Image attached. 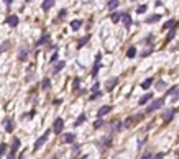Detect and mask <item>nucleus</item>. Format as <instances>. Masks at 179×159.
I'll use <instances>...</instances> for the list:
<instances>
[{
  "label": "nucleus",
  "mask_w": 179,
  "mask_h": 159,
  "mask_svg": "<svg viewBox=\"0 0 179 159\" xmlns=\"http://www.w3.org/2000/svg\"><path fill=\"white\" fill-rule=\"evenodd\" d=\"M176 100H179V89L174 92V95L171 97V102H176Z\"/></svg>",
  "instance_id": "obj_37"
},
{
  "label": "nucleus",
  "mask_w": 179,
  "mask_h": 159,
  "mask_svg": "<svg viewBox=\"0 0 179 159\" xmlns=\"http://www.w3.org/2000/svg\"><path fill=\"white\" fill-rule=\"evenodd\" d=\"M51 159H58V156H53V158H51Z\"/></svg>",
  "instance_id": "obj_46"
},
{
  "label": "nucleus",
  "mask_w": 179,
  "mask_h": 159,
  "mask_svg": "<svg viewBox=\"0 0 179 159\" xmlns=\"http://www.w3.org/2000/svg\"><path fill=\"white\" fill-rule=\"evenodd\" d=\"M163 158H164V152H158V154H156L154 158H151V159H163Z\"/></svg>",
  "instance_id": "obj_40"
},
{
  "label": "nucleus",
  "mask_w": 179,
  "mask_h": 159,
  "mask_svg": "<svg viewBox=\"0 0 179 159\" xmlns=\"http://www.w3.org/2000/svg\"><path fill=\"white\" fill-rule=\"evenodd\" d=\"M107 7H108V10H115V8L118 7V0H108Z\"/></svg>",
  "instance_id": "obj_27"
},
{
  "label": "nucleus",
  "mask_w": 179,
  "mask_h": 159,
  "mask_svg": "<svg viewBox=\"0 0 179 159\" xmlns=\"http://www.w3.org/2000/svg\"><path fill=\"white\" fill-rule=\"evenodd\" d=\"M151 99H153V93H151V92H148V93H145V95H143V97L138 100V103H140V105H145L146 102H150Z\"/></svg>",
  "instance_id": "obj_13"
},
{
  "label": "nucleus",
  "mask_w": 179,
  "mask_h": 159,
  "mask_svg": "<svg viewBox=\"0 0 179 159\" xmlns=\"http://www.w3.org/2000/svg\"><path fill=\"white\" fill-rule=\"evenodd\" d=\"M176 110H178V108H168V110L163 113V121H164V123H169V121L172 120V117H174Z\"/></svg>",
  "instance_id": "obj_6"
},
{
  "label": "nucleus",
  "mask_w": 179,
  "mask_h": 159,
  "mask_svg": "<svg viewBox=\"0 0 179 159\" xmlns=\"http://www.w3.org/2000/svg\"><path fill=\"white\" fill-rule=\"evenodd\" d=\"M49 38H51V36H49V33H45V34H43V36L40 38V40H38V43H36V46H41V44H45V43H48V41H49Z\"/></svg>",
  "instance_id": "obj_18"
},
{
  "label": "nucleus",
  "mask_w": 179,
  "mask_h": 159,
  "mask_svg": "<svg viewBox=\"0 0 179 159\" xmlns=\"http://www.w3.org/2000/svg\"><path fill=\"white\" fill-rule=\"evenodd\" d=\"M5 130H7L8 133L13 131V120H10V118L5 120Z\"/></svg>",
  "instance_id": "obj_22"
},
{
  "label": "nucleus",
  "mask_w": 179,
  "mask_h": 159,
  "mask_svg": "<svg viewBox=\"0 0 179 159\" xmlns=\"http://www.w3.org/2000/svg\"><path fill=\"white\" fill-rule=\"evenodd\" d=\"M66 66V62H64V61H58V62H56V64H54V69H53V74H58L61 71V69H63V67Z\"/></svg>",
  "instance_id": "obj_17"
},
{
  "label": "nucleus",
  "mask_w": 179,
  "mask_h": 159,
  "mask_svg": "<svg viewBox=\"0 0 179 159\" xmlns=\"http://www.w3.org/2000/svg\"><path fill=\"white\" fill-rule=\"evenodd\" d=\"M18 59L20 61H27L28 59V48H21L18 53Z\"/></svg>",
  "instance_id": "obj_15"
},
{
  "label": "nucleus",
  "mask_w": 179,
  "mask_h": 159,
  "mask_svg": "<svg viewBox=\"0 0 179 159\" xmlns=\"http://www.w3.org/2000/svg\"><path fill=\"white\" fill-rule=\"evenodd\" d=\"M153 82H154V80H153V77H148V79H145L143 82H141V89H145V90H146V89H150Z\"/></svg>",
  "instance_id": "obj_20"
},
{
  "label": "nucleus",
  "mask_w": 179,
  "mask_h": 159,
  "mask_svg": "<svg viewBox=\"0 0 179 159\" xmlns=\"http://www.w3.org/2000/svg\"><path fill=\"white\" fill-rule=\"evenodd\" d=\"M89 40H90V34H86L84 38H81V40L77 41V48L81 49L82 46H86V44H87V41H89Z\"/></svg>",
  "instance_id": "obj_19"
},
{
  "label": "nucleus",
  "mask_w": 179,
  "mask_h": 159,
  "mask_svg": "<svg viewBox=\"0 0 179 159\" xmlns=\"http://www.w3.org/2000/svg\"><path fill=\"white\" fill-rule=\"evenodd\" d=\"M112 108H113L112 105H104V107H100V108H99V112H97V117H99V118H102L104 115H107V113H110V112H112Z\"/></svg>",
  "instance_id": "obj_8"
},
{
  "label": "nucleus",
  "mask_w": 179,
  "mask_h": 159,
  "mask_svg": "<svg viewBox=\"0 0 179 159\" xmlns=\"http://www.w3.org/2000/svg\"><path fill=\"white\" fill-rule=\"evenodd\" d=\"M77 151H79V146L76 144V146L73 148V154H77Z\"/></svg>",
  "instance_id": "obj_44"
},
{
  "label": "nucleus",
  "mask_w": 179,
  "mask_h": 159,
  "mask_svg": "<svg viewBox=\"0 0 179 159\" xmlns=\"http://www.w3.org/2000/svg\"><path fill=\"white\" fill-rule=\"evenodd\" d=\"M163 103H164V97H163V99H156V100H153L151 103L146 107L145 112H146V113H153V112H156L158 108H161V107H163Z\"/></svg>",
  "instance_id": "obj_1"
},
{
  "label": "nucleus",
  "mask_w": 179,
  "mask_h": 159,
  "mask_svg": "<svg viewBox=\"0 0 179 159\" xmlns=\"http://www.w3.org/2000/svg\"><path fill=\"white\" fill-rule=\"evenodd\" d=\"M81 25H82V21L81 20H73L71 21V28H73V31H77L81 28Z\"/></svg>",
  "instance_id": "obj_25"
},
{
  "label": "nucleus",
  "mask_w": 179,
  "mask_h": 159,
  "mask_svg": "<svg viewBox=\"0 0 179 159\" xmlns=\"http://www.w3.org/2000/svg\"><path fill=\"white\" fill-rule=\"evenodd\" d=\"M141 118H143V113H138V115H135V117H128V118L125 120V123H123V128H130L133 123H136V121L141 120Z\"/></svg>",
  "instance_id": "obj_4"
},
{
  "label": "nucleus",
  "mask_w": 179,
  "mask_h": 159,
  "mask_svg": "<svg viewBox=\"0 0 179 159\" xmlns=\"http://www.w3.org/2000/svg\"><path fill=\"white\" fill-rule=\"evenodd\" d=\"M41 89H43V90H49V89H51V80L48 79H43V82H41Z\"/></svg>",
  "instance_id": "obj_23"
},
{
  "label": "nucleus",
  "mask_w": 179,
  "mask_h": 159,
  "mask_svg": "<svg viewBox=\"0 0 179 159\" xmlns=\"http://www.w3.org/2000/svg\"><path fill=\"white\" fill-rule=\"evenodd\" d=\"M176 28H178V25L176 27H172L171 30H169V33L166 34V40H164V43H171V40L176 36Z\"/></svg>",
  "instance_id": "obj_11"
},
{
  "label": "nucleus",
  "mask_w": 179,
  "mask_h": 159,
  "mask_svg": "<svg viewBox=\"0 0 179 159\" xmlns=\"http://www.w3.org/2000/svg\"><path fill=\"white\" fill-rule=\"evenodd\" d=\"M49 138V130H48V131H45L43 133V134H41L40 138L36 139V143H35V146H33V149L35 151H38V149H40L41 146L45 144V143H46V139Z\"/></svg>",
  "instance_id": "obj_3"
},
{
  "label": "nucleus",
  "mask_w": 179,
  "mask_h": 159,
  "mask_svg": "<svg viewBox=\"0 0 179 159\" xmlns=\"http://www.w3.org/2000/svg\"><path fill=\"white\" fill-rule=\"evenodd\" d=\"M79 82H81V79H79V77H76V79H74V84H73V90H77V89H79Z\"/></svg>",
  "instance_id": "obj_33"
},
{
  "label": "nucleus",
  "mask_w": 179,
  "mask_h": 159,
  "mask_svg": "<svg viewBox=\"0 0 179 159\" xmlns=\"http://www.w3.org/2000/svg\"><path fill=\"white\" fill-rule=\"evenodd\" d=\"M25 2H27V3H28V2H31V0H25Z\"/></svg>",
  "instance_id": "obj_47"
},
{
  "label": "nucleus",
  "mask_w": 179,
  "mask_h": 159,
  "mask_svg": "<svg viewBox=\"0 0 179 159\" xmlns=\"http://www.w3.org/2000/svg\"><path fill=\"white\" fill-rule=\"evenodd\" d=\"M18 17L17 15H10V17H7V25L8 27H12V28H15L17 25H18Z\"/></svg>",
  "instance_id": "obj_9"
},
{
  "label": "nucleus",
  "mask_w": 179,
  "mask_h": 159,
  "mask_svg": "<svg viewBox=\"0 0 179 159\" xmlns=\"http://www.w3.org/2000/svg\"><path fill=\"white\" fill-rule=\"evenodd\" d=\"M79 159H87V154H84V156H82V158H79Z\"/></svg>",
  "instance_id": "obj_45"
},
{
  "label": "nucleus",
  "mask_w": 179,
  "mask_h": 159,
  "mask_svg": "<svg viewBox=\"0 0 179 159\" xmlns=\"http://www.w3.org/2000/svg\"><path fill=\"white\" fill-rule=\"evenodd\" d=\"M5 152H7V144H5V143H2V144H0V159L5 156Z\"/></svg>",
  "instance_id": "obj_29"
},
{
  "label": "nucleus",
  "mask_w": 179,
  "mask_h": 159,
  "mask_svg": "<svg viewBox=\"0 0 179 159\" xmlns=\"http://www.w3.org/2000/svg\"><path fill=\"white\" fill-rule=\"evenodd\" d=\"M63 128H64V120L63 118H56L53 123V131L56 133V134H59L61 131H63Z\"/></svg>",
  "instance_id": "obj_5"
},
{
  "label": "nucleus",
  "mask_w": 179,
  "mask_h": 159,
  "mask_svg": "<svg viewBox=\"0 0 179 159\" xmlns=\"http://www.w3.org/2000/svg\"><path fill=\"white\" fill-rule=\"evenodd\" d=\"M141 159H151V152H145V154L141 156Z\"/></svg>",
  "instance_id": "obj_41"
},
{
  "label": "nucleus",
  "mask_w": 179,
  "mask_h": 159,
  "mask_svg": "<svg viewBox=\"0 0 179 159\" xmlns=\"http://www.w3.org/2000/svg\"><path fill=\"white\" fill-rule=\"evenodd\" d=\"M161 20V15H158V13H154V15H151V17H148L145 20V23H148V25H151V23H156V21H159Z\"/></svg>",
  "instance_id": "obj_12"
},
{
  "label": "nucleus",
  "mask_w": 179,
  "mask_h": 159,
  "mask_svg": "<svg viewBox=\"0 0 179 159\" xmlns=\"http://www.w3.org/2000/svg\"><path fill=\"white\" fill-rule=\"evenodd\" d=\"M3 3H5V5H7V7H10V5H12V3H13V0H3Z\"/></svg>",
  "instance_id": "obj_43"
},
{
  "label": "nucleus",
  "mask_w": 179,
  "mask_h": 159,
  "mask_svg": "<svg viewBox=\"0 0 179 159\" xmlns=\"http://www.w3.org/2000/svg\"><path fill=\"white\" fill-rule=\"evenodd\" d=\"M146 8H148L146 5H140V7L136 8V13H145V12H146Z\"/></svg>",
  "instance_id": "obj_35"
},
{
  "label": "nucleus",
  "mask_w": 179,
  "mask_h": 159,
  "mask_svg": "<svg viewBox=\"0 0 179 159\" xmlns=\"http://www.w3.org/2000/svg\"><path fill=\"white\" fill-rule=\"evenodd\" d=\"M135 56H136V48H135V46H130V48H128V51H126V58L133 59Z\"/></svg>",
  "instance_id": "obj_21"
},
{
  "label": "nucleus",
  "mask_w": 179,
  "mask_h": 159,
  "mask_svg": "<svg viewBox=\"0 0 179 159\" xmlns=\"http://www.w3.org/2000/svg\"><path fill=\"white\" fill-rule=\"evenodd\" d=\"M100 95H102V92H94L92 95H90V100H95V99H99Z\"/></svg>",
  "instance_id": "obj_38"
},
{
  "label": "nucleus",
  "mask_w": 179,
  "mask_h": 159,
  "mask_svg": "<svg viewBox=\"0 0 179 159\" xmlns=\"http://www.w3.org/2000/svg\"><path fill=\"white\" fill-rule=\"evenodd\" d=\"M122 21H123V25H125L126 30L132 27V17H130L128 13H123V17H122Z\"/></svg>",
  "instance_id": "obj_10"
},
{
  "label": "nucleus",
  "mask_w": 179,
  "mask_h": 159,
  "mask_svg": "<svg viewBox=\"0 0 179 159\" xmlns=\"http://www.w3.org/2000/svg\"><path fill=\"white\" fill-rule=\"evenodd\" d=\"M153 53V48L150 46L148 48V49H145V51H143V53H141V58H146V56H150V54Z\"/></svg>",
  "instance_id": "obj_32"
},
{
  "label": "nucleus",
  "mask_w": 179,
  "mask_h": 159,
  "mask_svg": "<svg viewBox=\"0 0 179 159\" xmlns=\"http://www.w3.org/2000/svg\"><path fill=\"white\" fill-rule=\"evenodd\" d=\"M74 141H76V134L74 133H67L64 136V143H74Z\"/></svg>",
  "instance_id": "obj_26"
},
{
  "label": "nucleus",
  "mask_w": 179,
  "mask_h": 159,
  "mask_svg": "<svg viewBox=\"0 0 179 159\" xmlns=\"http://www.w3.org/2000/svg\"><path fill=\"white\" fill-rule=\"evenodd\" d=\"M99 69H100V62H95V66H94V69H92V77H95V76H97Z\"/></svg>",
  "instance_id": "obj_31"
},
{
  "label": "nucleus",
  "mask_w": 179,
  "mask_h": 159,
  "mask_svg": "<svg viewBox=\"0 0 179 159\" xmlns=\"http://www.w3.org/2000/svg\"><path fill=\"white\" fill-rule=\"evenodd\" d=\"M20 144H21L20 138H17V136H15V138H13V143H12V149H10V154H8V159H15L17 152H18V149H20Z\"/></svg>",
  "instance_id": "obj_2"
},
{
  "label": "nucleus",
  "mask_w": 179,
  "mask_h": 159,
  "mask_svg": "<svg viewBox=\"0 0 179 159\" xmlns=\"http://www.w3.org/2000/svg\"><path fill=\"white\" fill-rule=\"evenodd\" d=\"M54 5V0H43V3H41V8L45 10V12H48L49 8Z\"/></svg>",
  "instance_id": "obj_14"
},
{
  "label": "nucleus",
  "mask_w": 179,
  "mask_h": 159,
  "mask_svg": "<svg viewBox=\"0 0 179 159\" xmlns=\"http://www.w3.org/2000/svg\"><path fill=\"white\" fill-rule=\"evenodd\" d=\"M176 25H178V21L174 20V18H171V20H168L164 25H163V30H171V28L176 27Z\"/></svg>",
  "instance_id": "obj_16"
},
{
  "label": "nucleus",
  "mask_w": 179,
  "mask_h": 159,
  "mask_svg": "<svg viewBox=\"0 0 179 159\" xmlns=\"http://www.w3.org/2000/svg\"><path fill=\"white\" fill-rule=\"evenodd\" d=\"M58 56H59V54H58L56 51H54V54L51 56V62H56V61H58Z\"/></svg>",
  "instance_id": "obj_39"
},
{
  "label": "nucleus",
  "mask_w": 179,
  "mask_h": 159,
  "mask_svg": "<svg viewBox=\"0 0 179 159\" xmlns=\"http://www.w3.org/2000/svg\"><path fill=\"white\" fill-rule=\"evenodd\" d=\"M84 121H86V115H84V113H81L79 117H77V120L74 121V126H81Z\"/></svg>",
  "instance_id": "obj_24"
},
{
  "label": "nucleus",
  "mask_w": 179,
  "mask_h": 159,
  "mask_svg": "<svg viewBox=\"0 0 179 159\" xmlns=\"http://www.w3.org/2000/svg\"><path fill=\"white\" fill-rule=\"evenodd\" d=\"M110 17H112V21H113V23H118V21L122 20V17H123V13H112Z\"/></svg>",
  "instance_id": "obj_28"
},
{
  "label": "nucleus",
  "mask_w": 179,
  "mask_h": 159,
  "mask_svg": "<svg viewBox=\"0 0 179 159\" xmlns=\"http://www.w3.org/2000/svg\"><path fill=\"white\" fill-rule=\"evenodd\" d=\"M156 89H158V90H164V89H166V82H164V80L156 82Z\"/></svg>",
  "instance_id": "obj_30"
},
{
  "label": "nucleus",
  "mask_w": 179,
  "mask_h": 159,
  "mask_svg": "<svg viewBox=\"0 0 179 159\" xmlns=\"http://www.w3.org/2000/svg\"><path fill=\"white\" fill-rule=\"evenodd\" d=\"M100 126H104V120H102V118H99L95 123H94V128H95V130H97V128H100Z\"/></svg>",
  "instance_id": "obj_34"
},
{
  "label": "nucleus",
  "mask_w": 179,
  "mask_h": 159,
  "mask_svg": "<svg viewBox=\"0 0 179 159\" xmlns=\"http://www.w3.org/2000/svg\"><path fill=\"white\" fill-rule=\"evenodd\" d=\"M117 84H118V77H112V79H108L107 80V84H105V89L110 92V90H113L115 87H117Z\"/></svg>",
  "instance_id": "obj_7"
},
{
  "label": "nucleus",
  "mask_w": 179,
  "mask_h": 159,
  "mask_svg": "<svg viewBox=\"0 0 179 159\" xmlns=\"http://www.w3.org/2000/svg\"><path fill=\"white\" fill-rule=\"evenodd\" d=\"M92 90H94V92H99V82H97V84H94V85H92Z\"/></svg>",
  "instance_id": "obj_42"
},
{
  "label": "nucleus",
  "mask_w": 179,
  "mask_h": 159,
  "mask_svg": "<svg viewBox=\"0 0 179 159\" xmlns=\"http://www.w3.org/2000/svg\"><path fill=\"white\" fill-rule=\"evenodd\" d=\"M66 13H67V10H66V8H63V10L59 12V17H58V18H59V20H63V18L66 17Z\"/></svg>",
  "instance_id": "obj_36"
}]
</instances>
